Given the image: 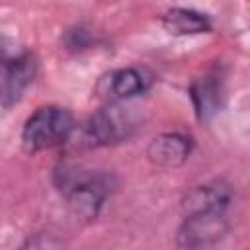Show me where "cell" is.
<instances>
[{"label":"cell","mask_w":250,"mask_h":250,"mask_svg":"<svg viewBox=\"0 0 250 250\" xmlns=\"http://www.w3.org/2000/svg\"><path fill=\"white\" fill-rule=\"evenodd\" d=\"M182 217L184 219L176 232V244L180 248L215 246L230 230V221L227 211H199Z\"/></svg>","instance_id":"cell-5"},{"label":"cell","mask_w":250,"mask_h":250,"mask_svg":"<svg viewBox=\"0 0 250 250\" xmlns=\"http://www.w3.org/2000/svg\"><path fill=\"white\" fill-rule=\"evenodd\" d=\"M232 203H234L232 186L223 178H215L205 184H197L189 188L184 193L180 207H182V215L199 213V211H227L229 213Z\"/></svg>","instance_id":"cell-7"},{"label":"cell","mask_w":250,"mask_h":250,"mask_svg":"<svg viewBox=\"0 0 250 250\" xmlns=\"http://www.w3.org/2000/svg\"><path fill=\"white\" fill-rule=\"evenodd\" d=\"M76 129L74 115L61 105H41L37 107L21 127V146L29 154L43 150H53L70 143Z\"/></svg>","instance_id":"cell-3"},{"label":"cell","mask_w":250,"mask_h":250,"mask_svg":"<svg viewBox=\"0 0 250 250\" xmlns=\"http://www.w3.org/2000/svg\"><path fill=\"white\" fill-rule=\"evenodd\" d=\"M53 186L74 217L96 221L105 201L113 195L117 178L109 170L61 162L53 170Z\"/></svg>","instance_id":"cell-1"},{"label":"cell","mask_w":250,"mask_h":250,"mask_svg":"<svg viewBox=\"0 0 250 250\" xmlns=\"http://www.w3.org/2000/svg\"><path fill=\"white\" fill-rule=\"evenodd\" d=\"M96 43V37L92 33V29L84 27V25H74V27H68L62 35V45L66 51H72V53H80V51H86L90 47H94Z\"/></svg>","instance_id":"cell-11"},{"label":"cell","mask_w":250,"mask_h":250,"mask_svg":"<svg viewBox=\"0 0 250 250\" xmlns=\"http://www.w3.org/2000/svg\"><path fill=\"white\" fill-rule=\"evenodd\" d=\"M141 113L137 107L125 105V102L105 104L94 111L82 125H76L70 141H76L80 148H100L127 141L141 125Z\"/></svg>","instance_id":"cell-2"},{"label":"cell","mask_w":250,"mask_h":250,"mask_svg":"<svg viewBox=\"0 0 250 250\" xmlns=\"http://www.w3.org/2000/svg\"><path fill=\"white\" fill-rule=\"evenodd\" d=\"M39 70L31 49L10 37H0V105L14 107L21 102Z\"/></svg>","instance_id":"cell-4"},{"label":"cell","mask_w":250,"mask_h":250,"mask_svg":"<svg viewBox=\"0 0 250 250\" xmlns=\"http://www.w3.org/2000/svg\"><path fill=\"white\" fill-rule=\"evenodd\" d=\"M160 23L172 35H201L213 27L207 14L191 8H170L162 14Z\"/></svg>","instance_id":"cell-10"},{"label":"cell","mask_w":250,"mask_h":250,"mask_svg":"<svg viewBox=\"0 0 250 250\" xmlns=\"http://www.w3.org/2000/svg\"><path fill=\"white\" fill-rule=\"evenodd\" d=\"M150 84H152V74L148 70L139 66H121L104 72L98 78L94 92L105 104H115L143 96L150 88Z\"/></svg>","instance_id":"cell-6"},{"label":"cell","mask_w":250,"mask_h":250,"mask_svg":"<svg viewBox=\"0 0 250 250\" xmlns=\"http://www.w3.org/2000/svg\"><path fill=\"white\" fill-rule=\"evenodd\" d=\"M189 100L201 123L211 121L225 104V76L221 68H211L189 84Z\"/></svg>","instance_id":"cell-8"},{"label":"cell","mask_w":250,"mask_h":250,"mask_svg":"<svg viewBox=\"0 0 250 250\" xmlns=\"http://www.w3.org/2000/svg\"><path fill=\"white\" fill-rule=\"evenodd\" d=\"M193 150V139L184 133H160L146 145V158L160 168L182 166Z\"/></svg>","instance_id":"cell-9"}]
</instances>
